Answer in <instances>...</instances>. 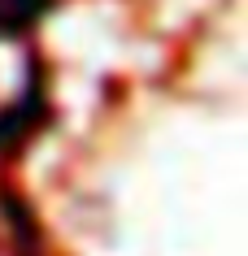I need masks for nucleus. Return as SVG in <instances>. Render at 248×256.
<instances>
[{"mask_svg":"<svg viewBox=\"0 0 248 256\" xmlns=\"http://www.w3.org/2000/svg\"><path fill=\"white\" fill-rule=\"evenodd\" d=\"M44 118H48V100H44L40 82L31 78L27 92H22L14 104L0 113V152H18L22 144H27V135L40 126Z\"/></svg>","mask_w":248,"mask_h":256,"instance_id":"nucleus-1","label":"nucleus"},{"mask_svg":"<svg viewBox=\"0 0 248 256\" xmlns=\"http://www.w3.org/2000/svg\"><path fill=\"white\" fill-rule=\"evenodd\" d=\"M53 9V0H0V40L22 35Z\"/></svg>","mask_w":248,"mask_h":256,"instance_id":"nucleus-2","label":"nucleus"}]
</instances>
